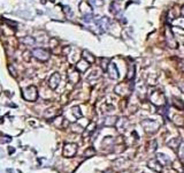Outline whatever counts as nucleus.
I'll return each instance as SVG.
<instances>
[{
  "instance_id": "nucleus-1",
  "label": "nucleus",
  "mask_w": 184,
  "mask_h": 173,
  "mask_svg": "<svg viewBox=\"0 0 184 173\" xmlns=\"http://www.w3.org/2000/svg\"><path fill=\"white\" fill-rule=\"evenodd\" d=\"M149 99L150 102L157 107H162V106L167 105L166 96L161 90H158V89H153L152 91H150Z\"/></svg>"
},
{
  "instance_id": "nucleus-2",
  "label": "nucleus",
  "mask_w": 184,
  "mask_h": 173,
  "mask_svg": "<svg viewBox=\"0 0 184 173\" xmlns=\"http://www.w3.org/2000/svg\"><path fill=\"white\" fill-rule=\"evenodd\" d=\"M140 125L147 134H155L161 127V122L155 119H145L140 122Z\"/></svg>"
},
{
  "instance_id": "nucleus-3",
  "label": "nucleus",
  "mask_w": 184,
  "mask_h": 173,
  "mask_svg": "<svg viewBox=\"0 0 184 173\" xmlns=\"http://www.w3.org/2000/svg\"><path fill=\"white\" fill-rule=\"evenodd\" d=\"M22 96L28 102H36L38 98V90L35 86H29L22 89Z\"/></svg>"
},
{
  "instance_id": "nucleus-4",
  "label": "nucleus",
  "mask_w": 184,
  "mask_h": 173,
  "mask_svg": "<svg viewBox=\"0 0 184 173\" xmlns=\"http://www.w3.org/2000/svg\"><path fill=\"white\" fill-rule=\"evenodd\" d=\"M130 166H131V160L129 158H127V157H120V158L115 159L114 163H113V167L117 172L124 171V170L129 169Z\"/></svg>"
},
{
  "instance_id": "nucleus-5",
  "label": "nucleus",
  "mask_w": 184,
  "mask_h": 173,
  "mask_svg": "<svg viewBox=\"0 0 184 173\" xmlns=\"http://www.w3.org/2000/svg\"><path fill=\"white\" fill-rule=\"evenodd\" d=\"M133 89V84L131 83H127V82H124V83H120V84H117V86H115V92L117 94V95H122V96H128L130 92H131V90Z\"/></svg>"
},
{
  "instance_id": "nucleus-6",
  "label": "nucleus",
  "mask_w": 184,
  "mask_h": 173,
  "mask_svg": "<svg viewBox=\"0 0 184 173\" xmlns=\"http://www.w3.org/2000/svg\"><path fill=\"white\" fill-rule=\"evenodd\" d=\"M77 144L76 143H66L63 147L62 155L66 158H73L74 156L77 154Z\"/></svg>"
},
{
  "instance_id": "nucleus-7",
  "label": "nucleus",
  "mask_w": 184,
  "mask_h": 173,
  "mask_svg": "<svg viewBox=\"0 0 184 173\" xmlns=\"http://www.w3.org/2000/svg\"><path fill=\"white\" fill-rule=\"evenodd\" d=\"M32 55L38 60L47 61L48 58H50V52L47 51L46 49H43V47H37V49H34Z\"/></svg>"
},
{
  "instance_id": "nucleus-8",
  "label": "nucleus",
  "mask_w": 184,
  "mask_h": 173,
  "mask_svg": "<svg viewBox=\"0 0 184 173\" xmlns=\"http://www.w3.org/2000/svg\"><path fill=\"white\" fill-rule=\"evenodd\" d=\"M166 41H167L168 46L172 47V49H176V47L178 46V43H177L175 36H174V34H173V31H172L170 28H167L166 29Z\"/></svg>"
},
{
  "instance_id": "nucleus-9",
  "label": "nucleus",
  "mask_w": 184,
  "mask_h": 173,
  "mask_svg": "<svg viewBox=\"0 0 184 173\" xmlns=\"http://www.w3.org/2000/svg\"><path fill=\"white\" fill-rule=\"evenodd\" d=\"M147 167L151 169L152 171L158 172V173H161L163 171V165L159 162L158 158H152V159H150L149 162H147Z\"/></svg>"
},
{
  "instance_id": "nucleus-10",
  "label": "nucleus",
  "mask_w": 184,
  "mask_h": 173,
  "mask_svg": "<svg viewBox=\"0 0 184 173\" xmlns=\"http://www.w3.org/2000/svg\"><path fill=\"white\" fill-rule=\"evenodd\" d=\"M128 126H129V120H128L125 117H122V118L117 119V122H116V125H115V128L119 130L120 133L125 134L127 130H128Z\"/></svg>"
},
{
  "instance_id": "nucleus-11",
  "label": "nucleus",
  "mask_w": 184,
  "mask_h": 173,
  "mask_svg": "<svg viewBox=\"0 0 184 173\" xmlns=\"http://www.w3.org/2000/svg\"><path fill=\"white\" fill-rule=\"evenodd\" d=\"M106 72L108 73L109 78H113V80H117V78H120L119 69H117V67H116V65H115L114 62H109V65H108V67H107V70H106Z\"/></svg>"
},
{
  "instance_id": "nucleus-12",
  "label": "nucleus",
  "mask_w": 184,
  "mask_h": 173,
  "mask_svg": "<svg viewBox=\"0 0 184 173\" xmlns=\"http://www.w3.org/2000/svg\"><path fill=\"white\" fill-rule=\"evenodd\" d=\"M60 80H61V76H60V74L59 73H53L52 76L50 78V80H48V86H50V88L51 89H56L58 86H59V83H60Z\"/></svg>"
},
{
  "instance_id": "nucleus-13",
  "label": "nucleus",
  "mask_w": 184,
  "mask_h": 173,
  "mask_svg": "<svg viewBox=\"0 0 184 173\" xmlns=\"http://www.w3.org/2000/svg\"><path fill=\"white\" fill-rule=\"evenodd\" d=\"M79 72L76 68H70L68 72V80H69L70 83L75 84L79 81Z\"/></svg>"
},
{
  "instance_id": "nucleus-14",
  "label": "nucleus",
  "mask_w": 184,
  "mask_h": 173,
  "mask_svg": "<svg viewBox=\"0 0 184 173\" xmlns=\"http://www.w3.org/2000/svg\"><path fill=\"white\" fill-rule=\"evenodd\" d=\"M96 23L98 24V27L103 30V31H106L107 29H108V27H109V24H111V21H109V18L108 17H100V18H98V20H96Z\"/></svg>"
},
{
  "instance_id": "nucleus-15",
  "label": "nucleus",
  "mask_w": 184,
  "mask_h": 173,
  "mask_svg": "<svg viewBox=\"0 0 184 173\" xmlns=\"http://www.w3.org/2000/svg\"><path fill=\"white\" fill-rule=\"evenodd\" d=\"M75 68L78 70L79 73H85L89 68H90V62L87 61L85 59H81V60L76 64Z\"/></svg>"
},
{
  "instance_id": "nucleus-16",
  "label": "nucleus",
  "mask_w": 184,
  "mask_h": 173,
  "mask_svg": "<svg viewBox=\"0 0 184 173\" xmlns=\"http://www.w3.org/2000/svg\"><path fill=\"white\" fill-rule=\"evenodd\" d=\"M181 143H182V140H181L180 136H177V138H170V140L167 142V146L170 148V149H173V150H177Z\"/></svg>"
},
{
  "instance_id": "nucleus-17",
  "label": "nucleus",
  "mask_w": 184,
  "mask_h": 173,
  "mask_svg": "<svg viewBox=\"0 0 184 173\" xmlns=\"http://www.w3.org/2000/svg\"><path fill=\"white\" fill-rule=\"evenodd\" d=\"M103 69L101 68H95L91 73H90V75L88 76V81H93V80H98V78H101V74H103Z\"/></svg>"
},
{
  "instance_id": "nucleus-18",
  "label": "nucleus",
  "mask_w": 184,
  "mask_h": 173,
  "mask_svg": "<svg viewBox=\"0 0 184 173\" xmlns=\"http://www.w3.org/2000/svg\"><path fill=\"white\" fill-rule=\"evenodd\" d=\"M172 167H173V170L177 173H183L184 172L183 163H182V160H180V159H175V160H173V162H172Z\"/></svg>"
},
{
  "instance_id": "nucleus-19",
  "label": "nucleus",
  "mask_w": 184,
  "mask_h": 173,
  "mask_svg": "<svg viewBox=\"0 0 184 173\" xmlns=\"http://www.w3.org/2000/svg\"><path fill=\"white\" fill-rule=\"evenodd\" d=\"M70 113L74 115L75 121L77 120V119H81V118L83 117V113H82V111H81L79 106H73V107L70 109Z\"/></svg>"
},
{
  "instance_id": "nucleus-20",
  "label": "nucleus",
  "mask_w": 184,
  "mask_h": 173,
  "mask_svg": "<svg viewBox=\"0 0 184 173\" xmlns=\"http://www.w3.org/2000/svg\"><path fill=\"white\" fill-rule=\"evenodd\" d=\"M95 130H96V123L95 122H89V125L87 126V128H85V132L83 133V136L84 138H88Z\"/></svg>"
},
{
  "instance_id": "nucleus-21",
  "label": "nucleus",
  "mask_w": 184,
  "mask_h": 173,
  "mask_svg": "<svg viewBox=\"0 0 184 173\" xmlns=\"http://www.w3.org/2000/svg\"><path fill=\"white\" fill-rule=\"evenodd\" d=\"M172 101H173V105H174V107H176L178 111H184V102L183 101H181L180 98H176V97H173Z\"/></svg>"
},
{
  "instance_id": "nucleus-22",
  "label": "nucleus",
  "mask_w": 184,
  "mask_h": 173,
  "mask_svg": "<svg viewBox=\"0 0 184 173\" xmlns=\"http://www.w3.org/2000/svg\"><path fill=\"white\" fill-rule=\"evenodd\" d=\"M112 111H114V105L111 103H108V102H105V103L103 104V106H101V113L104 114V113H109L112 112Z\"/></svg>"
},
{
  "instance_id": "nucleus-23",
  "label": "nucleus",
  "mask_w": 184,
  "mask_h": 173,
  "mask_svg": "<svg viewBox=\"0 0 184 173\" xmlns=\"http://www.w3.org/2000/svg\"><path fill=\"white\" fill-rule=\"evenodd\" d=\"M82 55H83V59H85L87 61H89L90 64H93V62L96 61L95 55H93L92 53H90L89 51H87V50H84V51L82 52Z\"/></svg>"
},
{
  "instance_id": "nucleus-24",
  "label": "nucleus",
  "mask_w": 184,
  "mask_h": 173,
  "mask_svg": "<svg viewBox=\"0 0 184 173\" xmlns=\"http://www.w3.org/2000/svg\"><path fill=\"white\" fill-rule=\"evenodd\" d=\"M117 117H106L105 120H104V125L105 126H115L116 122H117Z\"/></svg>"
},
{
  "instance_id": "nucleus-25",
  "label": "nucleus",
  "mask_w": 184,
  "mask_h": 173,
  "mask_svg": "<svg viewBox=\"0 0 184 173\" xmlns=\"http://www.w3.org/2000/svg\"><path fill=\"white\" fill-rule=\"evenodd\" d=\"M157 158H158V160L162 165H168L169 163H170L169 158H168L165 154H162V152H159V154H157Z\"/></svg>"
},
{
  "instance_id": "nucleus-26",
  "label": "nucleus",
  "mask_w": 184,
  "mask_h": 173,
  "mask_svg": "<svg viewBox=\"0 0 184 173\" xmlns=\"http://www.w3.org/2000/svg\"><path fill=\"white\" fill-rule=\"evenodd\" d=\"M172 120L177 127H184V117L182 115H174Z\"/></svg>"
},
{
  "instance_id": "nucleus-27",
  "label": "nucleus",
  "mask_w": 184,
  "mask_h": 173,
  "mask_svg": "<svg viewBox=\"0 0 184 173\" xmlns=\"http://www.w3.org/2000/svg\"><path fill=\"white\" fill-rule=\"evenodd\" d=\"M111 12L114 14V15H117L120 12H121V7H120V5H119V2H112L111 4Z\"/></svg>"
},
{
  "instance_id": "nucleus-28",
  "label": "nucleus",
  "mask_w": 184,
  "mask_h": 173,
  "mask_svg": "<svg viewBox=\"0 0 184 173\" xmlns=\"http://www.w3.org/2000/svg\"><path fill=\"white\" fill-rule=\"evenodd\" d=\"M157 148H158V142H157L155 140H151L149 143V149H147V151H149L150 154L155 152V151H157Z\"/></svg>"
},
{
  "instance_id": "nucleus-29",
  "label": "nucleus",
  "mask_w": 184,
  "mask_h": 173,
  "mask_svg": "<svg viewBox=\"0 0 184 173\" xmlns=\"http://www.w3.org/2000/svg\"><path fill=\"white\" fill-rule=\"evenodd\" d=\"M135 78V65H130L129 70H128V75H127V80L129 82H132Z\"/></svg>"
},
{
  "instance_id": "nucleus-30",
  "label": "nucleus",
  "mask_w": 184,
  "mask_h": 173,
  "mask_svg": "<svg viewBox=\"0 0 184 173\" xmlns=\"http://www.w3.org/2000/svg\"><path fill=\"white\" fill-rule=\"evenodd\" d=\"M177 155H178V159L184 162V142H182L178 147V150H177Z\"/></svg>"
},
{
  "instance_id": "nucleus-31",
  "label": "nucleus",
  "mask_w": 184,
  "mask_h": 173,
  "mask_svg": "<svg viewBox=\"0 0 184 173\" xmlns=\"http://www.w3.org/2000/svg\"><path fill=\"white\" fill-rule=\"evenodd\" d=\"M96 154V149L92 147L88 148L85 151H84V157H87V158H90V157H92V156H95Z\"/></svg>"
},
{
  "instance_id": "nucleus-32",
  "label": "nucleus",
  "mask_w": 184,
  "mask_h": 173,
  "mask_svg": "<svg viewBox=\"0 0 184 173\" xmlns=\"http://www.w3.org/2000/svg\"><path fill=\"white\" fill-rule=\"evenodd\" d=\"M71 130H73V132H75V133H83L84 128H83V127H81L79 125H77V123L75 122V123H73V125H71Z\"/></svg>"
},
{
  "instance_id": "nucleus-33",
  "label": "nucleus",
  "mask_w": 184,
  "mask_h": 173,
  "mask_svg": "<svg viewBox=\"0 0 184 173\" xmlns=\"http://www.w3.org/2000/svg\"><path fill=\"white\" fill-rule=\"evenodd\" d=\"M22 42L24 44H26V45H30V46H34L35 45V39L32 37H24L22 39Z\"/></svg>"
},
{
  "instance_id": "nucleus-34",
  "label": "nucleus",
  "mask_w": 184,
  "mask_h": 173,
  "mask_svg": "<svg viewBox=\"0 0 184 173\" xmlns=\"http://www.w3.org/2000/svg\"><path fill=\"white\" fill-rule=\"evenodd\" d=\"M177 18V17H176ZM174 24H176V26L178 27V28H182V29H184V17H178L177 20H175L174 21Z\"/></svg>"
},
{
  "instance_id": "nucleus-35",
  "label": "nucleus",
  "mask_w": 184,
  "mask_h": 173,
  "mask_svg": "<svg viewBox=\"0 0 184 173\" xmlns=\"http://www.w3.org/2000/svg\"><path fill=\"white\" fill-rule=\"evenodd\" d=\"M109 62H111V61L108 60L107 58H103V59H101V69H103L104 72L107 70V67H108Z\"/></svg>"
},
{
  "instance_id": "nucleus-36",
  "label": "nucleus",
  "mask_w": 184,
  "mask_h": 173,
  "mask_svg": "<svg viewBox=\"0 0 184 173\" xmlns=\"http://www.w3.org/2000/svg\"><path fill=\"white\" fill-rule=\"evenodd\" d=\"M178 88H180V90H181L182 92H184V82H180V83H178Z\"/></svg>"
},
{
  "instance_id": "nucleus-37",
  "label": "nucleus",
  "mask_w": 184,
  "mask_h": 173,
  "mask_svg": "<svg viewBox=\"0 0 184 173\" xmlns=\"http://www.w3.org/2000/svg\"><path fill=\"white\" fill-rule=\"evenodd\" d=\"M14 152H15V148L9 147V148H8V154H9V155H13Z\"/></svg>"
},
{
  "instance_id": "nucleus-38",
  "label": "nucleus",
  "mask_w": 184,
  "mask_h": 173,
  "mask_svg": "<svg viewBox=\"0 0 184 173\" xmlns=\"http://www.w3.org/2000/svg\"><path fill=\"white\" fill-rule=\"evenodd\" d=\"M9 70L12 72V75H13V76H15V75H16V73H15V70H14V68H13L12 66H9Z\"/></svg>"
},
{
  "instance_id": "nucleus-39",
  "label": "nucleus",
  "mask_w": 184,
  "mask_h": 173,
  "mask_svg": "<svg viewBox=\"0 0 184 173\" xmlns=\"http://www.w3.org/2000/svg\"><path fill=\"white\" fill-rule=\"evenodd\" d=\"M180 68H181V70L184 73V60L181 61V64H180Z\"/></svg>"
},
{
  "instance_id": "nucleus-40",
  "label": "nucleus",
  "mask_w": 184,
  "mask_h": 173,
  "mask_svg": "<svg viewBox=\"0 0 184 173\" xmlns=\"http://www.w3.org/2000/svg\"><path fill=\"white\" fill-rule=\"evenodd\" d=\"M181 15L184 17V6L182 7V9H181Z\"/></svg>"
}]
</instances>
